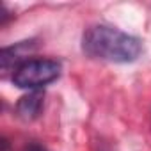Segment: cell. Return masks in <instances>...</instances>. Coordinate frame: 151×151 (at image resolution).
Masks as SVG:
<instances>
[{"label":"cell","instance_id":"obj_1","mask_svg":"<svg viewBox=\"0 0 151 151\" xmlns=\"http://www.w3.org/2000/svg\"><path fill=\"white\" fill-rule=\"evenodd\" d=\"M82 52L93 60L112 64L135 62L142 53V41L117 27L98 23L82 34Z\"/></svg>","mask_w":151,"mask_h":151},{"label":"cell","instance_id":"obj_2","mask_svg":"<svg viewBox=\"0 0 151 151\" xmlns=\"http://www.w3.org/2000/svg\"><path fill=\"white\" fill-rule=\"evenodd\" d=\"M62 73V66L55 59H27L13 71V84L20 89L41 91L55 82Z\"/></svg>","mask_w":151,"mask_h":151},{"label":"cell","instance_id":"obj_3","mask_svg":"<svg viewBox=\"0 0 151 151\" xmlns=\"http://www.w3.org/2000/svg\"><path fill=\"white\" fill-rule=\"evenodd\" d=\"M43 107H45V94L41 91H30L29 94L22 96L16 103V116L25 121H36L41 114H43Z\"/></svg>","mask_w":151,"mask_h":151},{"label":"cell","instance_id":"obj_4","mask_svg":"<svg viewBox=\"0 0 151 151\" xmlns=\"http://www.w3.org/2000/svg\"><path fill=\"white\" fill-rule=\"evenodd\" d=\"M23 151H48L45 146H41V144H37V142H30Z\"/></svg>","mask_w":151,"mask_h":151},{"label":"cell","instance_id":"obj_5","mask_svg":"<svg viewBox=\"0 0 151 151\" xmlns=\"http://www.w3.org/2000/svg\"><path fill=\"white\" fill-rule=\"evenodd\" d=\"M0 151H11V146L7 142V139H2V149H0Z\"/></svg>","mask_w":151,"mask_h":151}]
</instances>
